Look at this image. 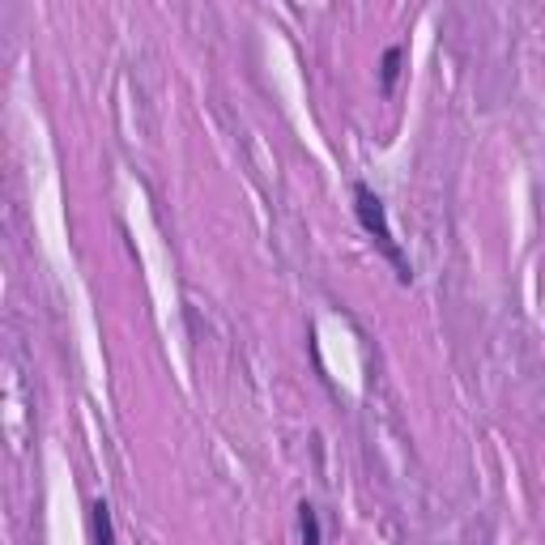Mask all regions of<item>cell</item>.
Returning a JSON list of instances; mask_svg holds the SVG:
<instances>
[{
  "instance_id": "1",
  "label": "cell",
  "mask_w": 545,
  "mask_h": 545,
  "mask_svg": "<svg viewBox=\"0 0 545 545\" xmlns=\"http://www.w3.org/2000/svg\"><path fill=\"white\" fill-rule=\"evenodd\" d=\"M353 213H358V222H362V230H367L371 239L380 243V252H384L388 260H392V269H397V277L401 281H409L414 277V269H409V260H405V252L397 247V235H392V226H388V213H384V201L371 192L367 183H353Z\"/></svg>"
},
{
  "instance_id": "2",
  "label": "cell",
  "mask_w": 545,
  "mask_h": 545,
  "mask_svg": "<svg viewBox=\"0 0 545 545\" xmlns=\"http://www.w3.org/2000/svg\"><path fill=\"white\" fill-rule=\"evenodd\" d=\"M90 537H94V545H115V524H112V507L107 503L90 507Z\"/></svg>"
},
{
  "instance_id": "3",
  "label": "cell",
  "mask_w": 545,
  "mask_h": 545,
  "mask_svg": "<svg viewBox=\"0 0 545 545\" xmlns=\"http://www.w3.org/2000/svg\"><path fill=\"white\" fill-rule=\"evenodd\" d=\"M299 532H303V545H324L320 515H316V507H311V503H303V507H299Z\"/></svg>"
},
{
  "instance_id": "4",
  "label": "cell",
  "mask_w": 545,
  "mask_h": 545,
  "mask_svg": "<svg viewBox=\"0 0 545 545\" xmlns=\"http://www.w3.org/2000/svg\"><path fill=\"white\" fill-rule=\"evenodd\" d=\"M397 65H401V48H388L384 51V90H392V81H397Z\"/></svg>"
}]
</instances>
